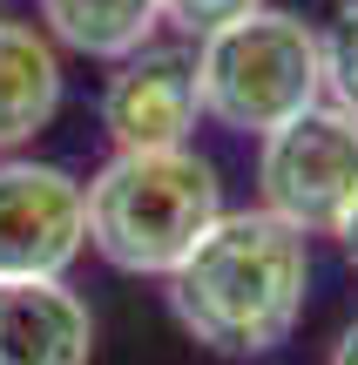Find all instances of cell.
Listing matches in <instances>:
<instances>
[{"instance_id": "10", "label": "cell", "mask_w": 358, "mask_h": 365, "mask_svg": "<svg viewBox=\"0 0 358 365\" xmlns=\"http://www.w3.org/2000/svg\"><path fill=\"white\" fill-rule=\"evenodd\" d=\"M318 48H325V95H332V108L358 115V0H345V7L332 14Z\"/></svg>"}, {"instance_id": "6", "label": "cell", "mask_w": 358, "mask_h": 365, "mask_svg": "<svg viewBox=\"0 0 358 365\" xmlns=\"http://www.w3.org/2000/svg\"><path fill=\"white\" fill-rule=\"evenodd\" d=\"M196 115H203L196 48L183 41H142L135 54L115 61L102 88V129L115 149H176L189 143Z\"/></svg>"}, {"instance_id": "7", "label": "cell", "mask_w": 358, "mask_h": 365, "mask_svg": "<svg viewBox=\"0 0 358 365\" xmlns=\"http://www.w3.org/2000/svg\"><path fill=\"white\" fill-rule=\"evenodd\" d=\"M95 318L61 277H0V365H88Z\"/></svg>"}, {"instance_id": "12", "label": "cell", "mask_w": 358, "mask_h": 365, "mask_svg": "<svg viewBox=\"0 0 358 365\" xmlns=\"http://www.w3.org/2000/svg\"><path fill=\"white\" fill-rule=\"evenodd\" d=\"M332 237H338V250H345V264H352V271H358V203H352V217H345V223H338V230H332Z\"/></svg>"}, {"instance_id": "3", "label": "cell", "mask_w": 358, "mask_h": 365, "mask_svg": "<svg viewBox=\"0 0 358 365\" xmlns=\"http://www.w3.org/2000/svg\"><path fill=\"white\" fill-rule=\"evenodd\" d=\"M196 95L210 122L264 143L270 129L325 102V48L298 14L257 7L196 41Z\"/></svg>"}, {"instance_id": "4", "label": "cell", "mask_w": 358, "mask_h": 365, "mask_svg": "<svg viewBox=\"0 0 358 365\" xmlns=\"http://www.w3.org/2000/svg\"><path fill=\"white\" fill-rule=\"evenodd\" d=\"M264 210L305 237H332L358 203V115L318 102L257 143Z\"/></svg>"}, {"instance_id": "11", "label": "cell", "mask_w": 358, "mask_h": 365, "mask_svg": "<svg viewBox=\"0 0 358 365\" xmlns=\"http://www.w3.org/2000/svg\"><path fill=\"white\" fill-rule=\"evenodd\" d=\"M264 0H162V21H176L183 34H216V27H230V21H243V14H257Z\"/></svg>"}, {"instance_id": "9", "label": "cell", "mask_w": 358, "mask_h": 365, "mask_svg": "<svg viewBox=\"0 0 358 365\" xmlns=\"http://www.w3.org/2000/svg\"><path fill=\"white\" fill-rule=\"evenodd\" d=\"M48 41L88 54V61H122L135 54L162 21V0H34Z\"/></svg>"}, {"instance_id": "8", "label": "cell", "mask_w": 358, "mask_h": 365, "mask_svg": "<svg viewBox=\"0 0 358 365\" xmlns=\"http://www.w3.org/2000/svg\"><path fill=\"white\" fill-rule=\"evenodd\" d=\"M61 108V54L41 27L0 21V156L34 143Z\"/></svg>"}, {"instance_id": "2", "label": "cell", "mask_w": 358, "mask_h": 365, "mask_svg": "<svg viewBox=\"0 0 358 365\" xmlns=\"http://www.w3.org/2000/svg\"><path fill=\"white\" fill-rule=\"evenodd\" d=\"M216 217H223V182L189 143L115 149L88 182V244L129 277H169Z\"/></svg>"}, {"instance_id": "5", "label": "cell", "mask_w": 358, "mask_h": 365, "mask_svg": "<svg viewBox=\"0 0 358 365\" xmlns=\"http://www.w3.org/2000/svg\"><path fill=\"white\" fill-rule=\"evenodd\" d=\"M88 250V190L34 156H0V277H61Z\"/></svg>"}, {"instance_id": "13", "label": "cell", "mask_w": 358, "mask_h": 365, "mask_svg": "<svg viewBox=\"0 0 358 365\" xmlns=\"http://www.w3.org/2000/svg\"><path fill=\"white\" fill-rule=\"evenodd\" d=\"M332 365H358V318L345 331H338V352H332Z\"/></svg>"}, {"instance_id": "1", "label": "cell", "mask_w": 358, "mask_h": 365, "mask_svg": "<svg viewBox=\"0 0 358 365\" xmlns=\"http://www.w3.org/2000/svg\"><path fill=\"white\" fill-rule=\"evenodd\" d=\"M169 312L203 352L216 359H264L305 318L311 291V237L270 210H223L203 244L176 264Z\"/></svg>"}]
</instances>
